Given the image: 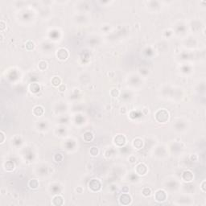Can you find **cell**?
Wrapping results in <instances>:
<instances>
[{
	"mask_svg": "<svg viewBox=\"0 0 206 206\" xmlns=\"http://www.w3.org/2000/svg\"><path fill=\"white\" fill-rule=\"evenodd\" d=\"M69 120H70V119H69V117L63 115L59 118V123L60 124H61V125L67 124V123L69 122Z\"/></svg>",
	"mask_w": 206,
	"mask_h": 206,
	"instance_id": "obj_39",
	"label": "cell"
},
{
	"mask_svg": "<svg viewBox=\"0 0 206 206\" xmlns=\"http://www.w3.org/2000/svg\"><path fill=\"white\" fill-rule=\"evenodd\" d=\"M67 109H68V107L66 106V104H65L64 102H59L54 110L56 114H63V113L65 112Z\"/></svg>",
	"mask_w": 206,
	"mask_h": 206,
	"instance_id": "obj_25",
	"label": "cell"
},
{
	"mask_svg": "<svg viewBox=\"0 0 206 206\" xmlns=\"http://www.w3.org/2000/svg\"><path fill=\"white\" fill-rule=\"evenodd\" d=\"M193 179V173L190 170H185L181 174V180L184 181V183H192Z\"/></svg>",
	"mask_w": 206,
	"mask_h": 206,
	"instance_id": "obj_9",
	"label": "cell"
},
{
	"mask_svg": "<svg viewBox=\"0 0 206 206\" xmlns=\"http://www.w3.org/2000/svg\"><path fill=\"white\" fill-rule=\"evenodd\" d=\"M63 159H64V156H63L62 154L60 153H56L55 154V156H53V159L56 163L62 162Z\"/></svg>",
	"mask_w": 206,
	"mask_h": 206,
	"instance_id": "obj_40",
	"label": "cell"
},
{
	"mask_svg": "<svg viewBox=\"0 0 206 206\" xmlns=\"http://www.w3.org/2000/svg\"><path fill=\"white\" fill-rule=\"evenodd\" d=\"M74 21L77 23H81L83 24L87 22V17L84 14H80V15H76L74 17Z\"/></svg>",
	"mask_w": 206,
	"mask_h": 206,
	"instance_id": "obj_28",
	"label": "cell"
},
{
	"mask_svg": "<svg viewBox=\"0 0 206 206\" xmlns=\"http://www.w3.org/2000/svg\"><path fill=\"white\" fill-rule=\"evenodd\" d=\"M32 114L35 117L40 118L44 114V108L42 106H36L32 109Z\"/></svg>",
	"mask_w": 206,
	"mask_h": 206,
	"instance_id": "obj_16",
	"label": "cell"
},
{
	"mask_svg": "<svg viewBox=\"0 0 206 206\" xmlns=\"http://www.w3.org/2000/svg\"><path fill=\"white\" fill-rule=\"evenodd\" d=\"M6 26V23L4 22L3 20H1V21H0V30H1V31H2V32H3V31L5 30Z\"/></svg>",
	"mask_w": 206,
	"mask_h": 206,
	"instance_id": "obj_48",
	"label": "cell"
},
{
	"mask_svg": "<svg viewBox=\"0 0 206 206\" xmlns=\"http://www.w3.org/2000/svg\"><path fill=\"white\" fill-rule=\"evenodd\" d=\"M88 187H89L90 191L92 193H98L102 189V182L99 179L94 178L90 180L89 184H88Z\"/></svg>",
	"mask_w": 206,
	"mask_h": 206,
	"instance_id": "obj_2",
	"label": "cell"
},
{
	"mask_svg": "<svg viewBox=\"0 0 206 206\" xmlns=\"http://www.w3.org/2000/svg\"><path fill=\"white\" fill-rule=\"evenodd\" d=\"M187 30L186 25L182 22H179L175 26V33L177 35H184L185 31Z\"/></svg>",
	"mask_w": 206,
	"mask_h": 206,
	"instance_id": "obj_18",
	"label": "cell"
},
{
	"mask_svg": "<svg viewBox=\"0 0 206 206\" xmlns=\"http://www.w3.org/2000/svg\"><path fill=\"white\" fill-rule=\"evenodd\" d=\"M119 204L122 205H129L132 203V198H131V195L128 194V193H122L119 197Z\"/></svg>",
	"mask_w": 206,
	"mask_h": 206,
	"instance_id": "obj_8",
	"label": "cell"
},
{
	"mask_svg": "<svg viewBox=\"0 0 206 206\" xmlns=\"http://www.w3.org/2000/svg\"><path fill=\"white\" fill-rule=\"evenodd\" d=\"M36 126H37V129L39 131H44L48 129L49 123H48L47 120H41L40 122H38V123L36 124Z\"/></svg>",
	"mask_w": 206,
	"mask_h": 206,
	"instance_id": "obj_22",
	"label": "cell"
},
{
	"mask_svg": "<svg viewBox=\"0 0 206 206\" xmlns=\"http://www.w3.org/2000/svg\"><path fill=\"white\" fill-rule=\"evenodd\" d=\"M134 172L139 177L144 176V175H147V172H148V167L144 163H139L134 167Z\"/></svg>",
	"mask_w": 206,
	"mask_h": 206,
	"instance_id": "obj_3",
	"label": "cell"
},
{
	"mask_svg": "<svg viewBox=\"0 0 206 206\" xmlns=\"http://www.w3.org/2000/svg\"><path fill=\"white\" fill-rule=\"evenodd\" d=\"M58 90L60 91V92H64V91L66 90V85L65 84H61L58 87Z\"/></svg>",
	"mask_w": 206,
	"mask_h": 206,
	"instance_id": "obj_49",
	"label": "cell"
},
{
	"mask_svg": "<svg viewBox=\"0 0 206 206\" xmlns=\"http://www.w3.org/2000/svg\"><path fill=\"white\" fill-rule=\"evenodd\" d=\"M122 192L123 193H129V188L127 186H124V187L122 188Z\"/></svg>",
	"mask_w": 206,
	"mask_h": 206,
	"instance_id": "obj_52",
	"label": "cell"
},
{
	"mask_svg": "<svg viewBox=\"0 0 206 206\" xmlns=\"http://www.w3.org/2000/svg\"><path fill=\"white\" fill-rule=\"evenodd\" d=\"M28 90L32 94H38L40 91V85L38 84V83L33 82V83H31V84L29 85Z\"/></svg>",
	"mask_w": 206,
	"mask_h": 206,
	"instance_id": "obj_24",
	"label": "cell"
},
{
	"mask_svg": "<svg viewBox=\"0 0 206 206\" xmlns=\"http://www.w3.org/2000/svg\"><path fill=\"white\" fill-rule=\"evenodd\" d=\"M205 184H206V181L203 180V182H202L201 184H200V188H201V190H202L203 193H205Z\"/></svg>",
	"mask_w": 206,
	"mask_h": 206,
	"instance_id": "obj_50",
	"label": "cell"
},
{
	"mask_svg": "<svg viewBox=\"0 0 206 206\" xmlns=\"http://www.w3.org/2000/svg\"><path fill=\"white\" fill-rule=\"evenodd\" d=\"M141 193H142V195H143L144 197H151V194H152V190H151V188L145 187L142 189Z\"/></svg>",
	"mask_w": 206,
	"mask_h": 206,
	"instance_id": "obj_34",
	"label": "cell"
},
{
	"mask_svg": "<svg viewBox=\"0 0 206 206\" xmlns=\"http://www.w3.org/2000/svg\"><path fill=\"white\" fill-rule=\"evenodd\" d=\"M51 193H53V194H60V193L62 190V187L61 185L58 183H53V184H51L50 187H49Z\"/></svg>",
	"mask_w": 206,
	"mask_h": 206,
	"instance_id": "obj_19",
	"label": "cell"
},
{
	"mask_svg": "<svg viewBox=\"0 0 206 206\" xmlns=\"http://www.w3.org/2000/svg\"><path fill=\"white\" fill-rule=\"evenodd\" d=\"M52 205L55 206L63 205H64V197L60 195V194H56V196H54L52 200Z\"/></svg>",
	"mask_w": 206,
	"mask_h": 206,
	"instance_id": "obj_17",
	"label": "cell"
},
{
	"mask_svg": "<svg viewBox=\"0 0 206 206\" xmlns=\"http://www.w3.org/2000/svg\"><path fill=\"white\" fill-rule=\"evenodd\" d=\"M90 154L91 155V156L93 157H96L98 156L99 154V149L97 147H92L90 150Z\"/></svg>",
	"mask_w": 206,
	"mask_h": 206,
	"instance_id": "obj_37",
	"label": "cell"
},
{
	"mask_svg": "<svg viewBox=\"0 0 206 206\" xmlns=\"http://www.w3.org/2000/svg\"><path fill=\"white\" fill-rule=\"evenodd\" d=\"M28 187L30 188L32 190L37 189L38 188L40 187V183L39 180L36 179H31V180H29L28 182Z\"/></svg>",
	"mask_w": 206,
	"mask_h": 206,
	"instance_id": "obj_30",
	"label": "cell"
},
{
	"mask_svg": "<svg viewBox=\"0 0 206 206\" xmlns=\"http://www.w3.org/2000/svg\"><path fill=\"white\" fill-rule=\"evenodd\" d=\"M48 65L47 61H45V60H40L38 63V69L41 72L45 71L48 69Z\"/></svg>",
	"mask_w": 206,
	"mask_h": 206,
	"instance_id": "obj_33",
	"label": "cell"
},
{
	"mask_svg": "<svg viewBox=\"0 0 206 206\" xmlns=\"http://www.w3.org/2000/svg\"><path fill=\"white\" fill-rule=\"evenodd\" d=\"M0 136H1V140H0V143L3 144L4 142H5V139H6V135H5V133L3 132V131H0Z\"/></svg>",
	"mask_w": 206,
	"mask_h": 206,
	"instance_id": "obj_46",
	"label": "cell"
},
{
	"mask_svg": "<svg viewBox=\"0 0 206 206\" xmlns=\"http://www.w3.org/2000/svg\"><path fill=\"white\" fill-rule=\"evenodd\" d=\"M129 180H130L131 182H137L138 180H139V176L136 175L135 172L134 173H131L129 175Z\"/></svg>",
	"mask_w": 206,
	"mask_h": 206,
	"instance_id": "obj_42",
	"label": "cell"
},
{
	"mask_svg": "<svg viewBox=\"0 0 206 206\" xmlns=\"http://www.w3.org/2000/svg\"><path fill=\"white\" fill-rule=\"evenodd\" d=\"M56 58L59 60L64 61L69 57V52L65 48H60L59 49L56 51Z\"/></svg>",
	"mask_w": 206,
	"mask_h": 206,
	"instance_id": "obj_7",
	"label": "cell"
},
{
	"mask_svg": "<svg viewBox=\"0 0 206 206\" xmlns=\"http://www.w3.org/2000/svg\"><path fill=\"white\" fill-rule=\"evenodd\" d=\"M154 199L157 202L163 203L168 199V193L164 189H158L154 193Z\"/></svg>",
	"mask_w": 206,
	"mask_h": 206,
	"instance_id": "obj_4",
	"label": "cell"
},
{
	"mask_svg": "<svg viewBox=\"0 0 206 206\" xmlns=\"http://www.w3.org/2000/svg\"><path fill=\"white\" fill-rule=\"evenodd\" d=\"M128 83H130V85L133 87H134V83H136V86H139L142 83V80L139 76L132 75L130 77V81H128Z\"/></svg>",
	"mask_w": 206,
	"mask_h": 206,
	"instance_id": "obj_20",
	"label": "cell"
},
{
	"mask_svg": "<svg viewBox=\"0 0 206 206\" xmlns=\"http://www.w3.org/2000/svg\"><path fill=\"white\" fill-rule=\"evenodd\" d=\"M73 123L76 125H83L85 123L84 116L80 114H76V115L73 117Z\"/></svg>",
	"mask_w": 206,
	"mask_h": 206,
	"instance_id": "obj_27",
	"label": "cell"
},
{
	"mask_svg": "<svg viewBox=\"0 0 206 206\" xmlns=\"http://www.w3.org/2000/svg\"><path fill=\"white\" fill-rule=\"evenodd\" d=\"M181 72H183L184 74H189L191 72H193V67L189 65H184L181 66L180 68Z\"/></svg>",
	"mask_w": 206,
	"mask_h": 206,
	"instance_id": "obj_32",
	"label": "cell"
},
{
	"mask_svg": "<svg viewBox=\"0 0 206 206\" xmlns=\"http://www.w3.org/2000/svg\"><path fill=\"white\" fill-rule=\"evenodd\" d=\"M173 128L175 129V131H178V132L185 131L188 128V122L182 120V119H179L178 121H175L173 123Z\"/></svg>",
	"mask_w": 206,
	"mask_h": 206,
	"instance_id": "obj_6",
	"label": "cell"
},
{
	"mask_svg": "<svg viewBox=\"0 0 206 206\" xmlns=\"http://www.w3.org/2000/svg\"><path fill=\"white\" fill-rule=\"evenodd\" d=\"M3 168H4V170H5L6 172H13V171L15 170V168H16V165H15V163H14L12 161H6V162H5L3 163Z\"/></svg>",
	"mask_w": 206,
	"mask_h": 206,
	"instance_id": "obj_23",
	"label": "cell"
},
{
	"mask_svg": "<svg viewBox=\"0 0 206 206\" xmlns=\"http://www.w3.org/2000/svg\"><path fill=\"white\" fill-rule=\"evenodd\" d=\"M109 94L113 97H118L119 96H120V91L117 88H113V89H111L110 92H109Z\"/></svg>",
	"mask_w": 206,
	"mask_h": 206,
	"instance_id": "obj_38",
	"label": "cell"
},
{
	"mask_svg": "<svg viewBox=\"0 0 206 206\" xmlns=\"http://www.w3.org/2000/svg\"><path fill=\"white\" fill-rule=\"evenodd\" d=\"M51 83L53 85L54 87H59L60 85L62 84V80L61 78L60 77H53L52 79H51Z\"/></svg>",
	"mask_w": 206,
	"mask_h": 206,
	"instance_id": "obj_31",
	"label": "cell"
},
{
	"mask_svg": "<svg viewBox=\"0 0 206 206\" xmlns=\"http://www.w3.org/2000/svg\"><path fill=\"white\" fill-rule=\"evenodd\" d=\"M83 139L86 143H90L94 139V134L90 131H85L84 134H83Z\"/></svg>",
	"mask_w": 206,
	"mask_h": 206,
	"instance_id": "obj_26",
	"label": "cell"
},
{
	"mask_svg": "<svg viewBox=\"0 0 206 206\" xmlns=\"http://www.w3.org/2000/svg\"><path fill=\"white\" fill-rule=\"evenodd\" d=\"M77 4L78 9L80 10V11H81V13L85 12V11H89V10L90 9L91 4L90 2H87V1L78 2V3H77Z\"/></svg>",
	"mask_w": 206,
	"mask_h": 206,
	"instance_id": "obj_12",
	"label": "cell"
},
{
	"mask_svg": "<svg viewBox=\"0 0 206 206\" xmlns=\"http://www.w3.org/2000/svg\"><path fill=\"white\" fill-rule=\"evenodd\" d=\"M128 161L131 163H136L138 161L137 157L135 156H134V155H131V156L128 157Z\"/></svg>",
	"mask_w": 206,
	"mask_h": 206,
	"instance_id": "obj_45",
	"label": "cell"
},
{
	"mask_svg": "<svg viewBox=\"0 0 206 206\" xmlns=\"http://www.w3.org/2000/svg\"><path fill=\"white\" fill-rule=\"evenodd\" d=\"M184 45L188 48H194L195 47H197V41L193 37H189L184 40Z\"/></svg>",
	"mask_w": 206,
	"mask_h": 206,
	"instance_id": "obj_15",
	"label": "cell"
},
{
	"mask_svg": "<svg viewBox=\"0 0 206 206\" xmlns=\"http://www.w3.org/2000/svg\"><path fill=\"white\" fill-rule=\"evenodd\" d=\"M12 143L15 146L19 147V146H20V145L23 143L22 138L20 137V136H19V135H17V136H16V137L12 139Z\"/></svg>",
	"mask_w": 206,
	"mask_h": 206,
	"instance_id": "obj_36",
	"label": "cell"
},
{
	"mask_svg": "<svg viewBox=\"0 0 206 206\" xmlns=\"http://www.w3.org/2000/svg\"><path fill=\"white\" fill-rule=\"evenodd\" d=\"M83 191H84V189H83V188L82 187H77V188H76V192L77 193H83Z\"/></svg>",
	"mask_w": 206,
	"mask_h": 206,
	"instance_id": "obj_51",
	"label": "cell"
},
{
	"mask_svg": "<svg viewBox=\"0 0 206 206\" xmlns=\"http://www.w3.org/2000/svg\"><path fill=\"white\" fill-rule=\"evenodd\" d=\"M35 47H36V44H35V43L32 40H28L25 43V48L28 51L33 50L35 48Z\"/></svg>",
	"mask_w": 206,
	"mask_h": 206,
	"instance_id": "obj_35",
	"label": "cell"
},
{
	"mask_svg": "<svg viewBox=\"0 0 206 206\" xmlns=\"http://www.w3.org/2000/svg\"><path fill=\"white\" fill-rule=\"evenodd\" d=\"M156 152H155V156L158 158H163L167 156V150H166V147H164L163 146H158L157 147H156Z\"/></svg>",
	"mask_w": 206,
	"mask_h": 206,
	"instance_id": "obj_13",
	"label": "cell"
},
{
	"mask_svg": "<svg viewBox=\"0 0 206 206\" xmlns=\"http://www.w3.org/2000/svg\"><path fill=\"white\" fill-rule=\"evenodd\" d=\"M132 97V94L131 92H123V94H122V99L124 101H129L131 100Z\"/></svg>",
	"mask_w": 206,
	"mask_h": 206,
	"instance_id": "obj_41",
	"label": "cell"
},
{
	"mask_svg": "<svg viewBox=\"0 0 206 206\" xmlns=\"http://www.w3.org/2000/svg\"><path fill=\"white\" fill-rule=\"evenodd\" d=\"M204 28V24L201 21L199 20H193L190 24L191 30L194 32H199L201 31V28Z\"/></svg>",
	"mask_w": 206,
	"mask_h": 206,
	"instance_id": "obj_11",
	"label": "cell"
},
{
	"mask_svg": "<svg viewBox=\"0 0 206 206\" xmlns=\"http://www.w3.org/2000/svg\"><path fill=\"white\" fill-rule=\"evenodd\" d=\"M139 72V73L143 77H145V76H147L149 73V69H146V68H140Z\"/></svg>",
	"mask_w": 206,
	"mask_h": 206,
	"instance_id": "obj_44",
	"label": "cell"
},
{
	"mask_svg": "<svg viewBox=\"0 0 206 206\" xmlns=\"http://www.w3.org/2000/svg\"><path fill=\"white\" fill-rule=\"evenodd\" d=\"M170 119V114L166 109H159L155 113V119L158 123L165 124Z\"/></svg>",
	"mask_w": 206,
	"mask_h": 206,
	"instance_id": "obj_1",
	"label": "cell"
},
{
	"mask_svg": "<svg viewBox=\"0 0 206 206\" xmlns=\"http://www.w3.org/2000/svg\"><path fill=\"white\" fill-rule=\"evenodd\" d=\"M190 160L192 162H197L198 160V156L197 154H192L190 156Z\"/></svg>",
	"mask_w": 206,
	"mask_h": 206,
	"instance_id": "obj_47",
	"label": "cell"
},
{
	"mask_svg": "<svg viewBox=\"0 0 206 206\" xmlns=\"http://www.w3.org/2000/svg\"><path fill=\"white\" fill-rule=\"evenodd\" d=\"M126 142H127L126 137L124 134H117L115 137L114 138V139H113L114 144L117 147H120V148L124 147L126 144Z\"/></svg>",
	"mask_w": 206,
	"mask_h": 206,
	"instance_id": "obj_5",
	"label": "cell"
},
{
	"mask_svg": "<svg viewBox=\"0 0 206 206\" xmlns=\"http://www.w3.org/2000/svg\"><path fill=\"white\" fill-rule=\"evenodd\" d=\"M180 187L179 185L178 181H176L175 180H171L168 181L165 183V188L166 189L173 192V191H176Z\"/></svg>",
	"mask_w": 206,
	"mask_h": 206,
	"instance_id": "obj_10",
	"label": "cell"
},
{
	"mask_svg": "<svg viewBox=\"0 0 206 206\" xmlns=\"http://www.w3.org/2000/svg\"><path fill=\"white\" fill-rule=\"evenodd\" d=\"M144 142L143 140L139 137L135 138L132 141V147H134V149H137V150H140L143 147Z\"/></svg>",
	"mask_w": 206,
	"mask_h": 206,
	"instance_id": "obj_14",
	"label": "cell"
},
{
	"mask_svg": "<svg viewBox=\"0 0 206 206\" xmlns=\"http://www.w3.org/2000/svg\"><path fill=\"white\" fill-rule=\"evenodd\" d=\"M77 147L76 141L72 139H68L65 141V149L67 151H72L74 150Z\"/></svg>",
	"mask_w": 206,
	"mask_h": 206,
	"instance_id": "obj_21",
	"label": "cell"
},
{
	"mask_svg": "<svg viewBox=\"0 0 206 206\" xmlns=\"http://www.w3.org/2000/svg\"><path fill=\"white\" fill-rule=\"evenodd\" d=\"M114 155V150L113 148H109L105 151V156L106 158H111Z\"/></svg>",
	"mask_w": 206,
	"mask_h": 206,
	"instance_id": "obj_43",
	"label": "cell"
},
{
	"mask_svg": "<svg viewBox=\"0 0 206 206\" xmlns=\"http://www.w3.org/2000/svg\"><path fill=\"white\" fill-rule=\"evenodd\" d=\"M67 132H68L67 128L65 127L63 125L55 130V134H56L57 136H65L66 134H67Z\"/></svg>",
	"mask_w": 206,
	"mask_h": 206,
	"instance_id": "obj_29",
	"label": "cell"
}]
</instances>
